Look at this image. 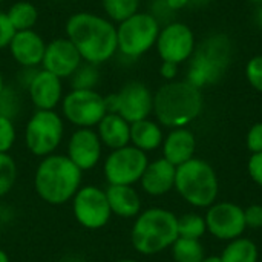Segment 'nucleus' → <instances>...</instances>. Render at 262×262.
Segmentation results:
<instances>
[{
    "mask_svg": "<svg viewBox=\"0 0 262 262\" xmlns=\"http://www.w3.org/2000/svg\"><path fill=\"white\" fill-rule=\"evenodd\" d=\"M177 167L167 160L160 158L147 164L140 183L146 193L152 196H161L175 187Z\"/></svg>",
    "mask_w": 262,
    "mask_h": 262,
    "instance_id": "nucleus-19",
    "label": "nucleus"
},
{
    "mask_svg": "<svg viewBox=\"0 0 262 262\" xmlns=\"http://www.w3.org/2000/svg\"><path fill=\"white\" fill-rule=\"evenodd\" d=\"M207 230L221 241H232L239 238L246 226L244 209L233 203H216L212 204L206 213Z\"/></svg>",
    "mask_w": 262,
    "mask_h": 262,
    "instance_id": "nucleus-14",
    "label": "nucleus"
},
{
    "mask_svg": "<svg viewBox=\"0 0 262 262\" xmlns=\"http://www.w3.org/2000/svg\"><path fill=\"white\" fill-rule=\"evenodd\" d=\"M155 48L161 61H170L180 66L189 61L195 52V34L192 28L183 21H169L161 26Z\"/></svg>",
    "mask_w": 262,
    "mask_h": 262,
    "instance_id": "nucleus-12",
    "label": "nucleus"
},
{
    "mask_svg": "<svg viewBox=\"0 0 262 262\" xmlns=\"http://www.w3.org/2000/svg\"><path fill=\"white\" fill-rule=\"evenodd\" d=\"M161 23L150 14L138 11L117 23L118 52L126 60H137L155 48Z\"/></svg>",
    "mask_w": 262,
    "mask_h": 262,
    "instance_id": "nucleus-7",
    "label": "nucleus"
},
{
    "mask_svg": "<svg viewBox=\"0 0 262 262\" xmlns=\"http://www.w3.org/2000/svg\"><path fill=\"white\" fill-rule=\"evenodd\" d=\"M247 2H250V3H259V5H262V0H247Z\"/></svg>",
    "mask_w": 262,
    "mask_h": 262,
    "instance_id": "nucleus-47",
    "label": "nucleus"
},
{
    "mask_svg": "<svg viewBox=\"0 0 262 262\" xmlns=\"http://www.w3.org/2000/svg\"><path fill=\"white\" fill-rule=\"evenodd\" d=\"M64 32L86 63L100 66L118 52L117 25L104 15L89 11L74 12L66 20Z\"/></svg>",
    "mask_w": 262,
    "mask_h": 262,
    "instance_id": "nucleus-1",
    "label": "nucleus"
},
{
    "mask_svg": "<svg viewBox=\"0 0 262 262\" xmlns=\"http://www.w3.org/2000/svg\"><path fill=\"white\" fill-rule=\"evenodd\" d=\"M104 192L112 215L120 218H137L141 213V200L132 186L109 184Z\"/></svg>",
    "mask_w": 262,
    "mask_h": 262,
    "instance_id": "nucleus-22",
    "label": "nucleus"
},
{
    "mask_svg": "<svg viewBox=\"0 0 262 262\" xmlns=\"http://www.w3.org/2000/svg\"><path fill=\"white\" fill-rule=\"evenodd\" d=\"M6 15L14 26L15 32L17 31H28L34 29V26L38 21V9L34 3L26 2V0H18L9 6L6 11Z\"/></svg>",
    "mask_w": 262,
    "mask_h": 262,
    "instance_id": "nucleus-24",
    "label": "nucleus"
},
{
    "mask_svg": "<svg viewBox=\"0 0 262 262\" xmlns=\"http://www.w3.org/2000/svg\"><path fill=\"white\" fill-rule=\"evenodd\" d=\"M117 262H138V261H135V259H121V261H117Z\"/></svg>",
    "mask_w": 262,
    "mask_h": 262,
    "instance_id": "nucleus-48",
    "label": "nucleus"
},
{
    "mask_svg": "<svg viewBox=\"0 0 262 262\" xmlns=\"http://www.w3.org/2000/svg\"><path fill=\"white\" fill-rule=\"evenodd\" d=\"M72 210L77 223L89 230L104 227L112 215L106 192L97 186L80 187L72 198Z\"/></svg>",
    "mask_w": 262,
    "mask_h": 262,
    "instance_id": "nucleus-13",
    "label": "nucleus"
},
{
    "mask_svg": "<svg viewBox=\"0 0 262 262\" xmlns=\"http://www.w3.org/2000/svg\"><path fill=\"white\" fill-rule=\"evenodd\" d=\"M203 262H223L221 256H209V258H204Z\"/></svg>",
    "mask_w": 262,
    "mask_h": 262,
    "instance_id": "nucleus-41",
    "label": "nucleus"
},
{
    "mask_svg": "<svg viewBox=\"0 0 262 262\" xmlns=\"http://www.w3.org/2000/svg\"><path fill=\"white\" fill-rule=\"evenodd\" d=\"M256 20H258L259 26H262V5H261V8L258 9V14H256Z\"/></svg>",
    "mask_w": 262,
    "mask_h": 262,
    "instance_id": "nucleus-43",
    "label": "nucleus"
},
{
    "mask_svg": "<svg viewBox=\"0 0 262 262\" xmlns=\"http://www.w3.org/2000/svg\"><path fill=\"white\" fill-rule=\"evenodd\" d=\"M26 92L37 111H54L64 97L63 80L40 68L28 84Z\"/></svg>",
    "mask_w": 262,
    "mask_h": 262,
    "instance_id": "nucleus-17",
    "label": "nucleus"
},
{
    "mask_svg": "<svg viewBox=\"0 0 262 262\" xmlns=\"http://www.w3.org/2000/svg\"><path fill=\"white\" fill-rule=\"evenodd\" d=\"M203 106L201 89L186 80L167 81L154 94V114L166 127H186L200 117Z\"/></svg>",
    "mask_w": 262,
    "mask_h": 262,
    "instance_id": "nucleus-2",
    "label": "nucleus"
},
{
    "mask_svg": "<svg viewBox=\"0 0 262 262\" xmlns=\"http://www.w3.org/2000/svg\"><path fill=\"white\" fill-rule=\"evenodd\" d=\"M98 138L103 146L111 150L121 149L130 143V123H127L121 115L107 112L103 120L97 124Z\"/></svg>",
    "mask_w": 262,
    "mask_h": 262,
    "instance_id": "nucleus-21",
    "label": "nucleus"
},
{
    "mask_svg": "<svg viewBox=\"0 0 262 262\" xmlns=\"http://www.w3.org/2000/svg\"><path fill=\"white\" fill-rule=\"evenodd\" d=\"M103 144L98 134L89 127L77 129L68 141L66 157L83 172L94 169L101 158Z\"/></svg>",
    "mask_w": 262,
    "mask_h": 262,
    "instance_id": "nucleus-16",
    "label": "nucleus"
},
{
    "mask_svg": "<svg viewBox=\"0 0 262 262\" xmlns=\"http://www.w3.org/2000/svg\"><path fill=\"white\" fill-rule=\"evenodd\" d=\"M61 114L74 126H97L107 114L104 97L97 89H71L61 100Z\"/></svg>",
    "mask_w": 262,
    "mask_h": 262,
    "instance_id": "nucleus-10",
    "label": "nucleus"
},
{
    "mask_svg": "<svg viewBox=\"0 0 262 262\" xmlns=\"http://www.w3.org/2000/svg\"><path fill=\"white\" fill-rule=\"evenodd\" d=\"M14 35H15V29L11 25L6 12L0 11V51L9 46Z\"/></svg>",
    "mask_w": 262,
    "mask_h": 262,
    "instance_id": "nucleus-34",
    "label": "nucleus"
},
{
    "mask_svg": "<svg viewBox=\"0 0 262 262\" xmlns=\"http://www.w3.org/2000/svg\"><path fill=\"white\" fill-rule=\"evenodd\" d=\"M233 58V45L229 35L213 34L204 38L189 60L187 77L192 86L203 89L218 83Z\"/></svg>",
    "mask_w": 262,
    "mask_h": 262,
    "instance_id": "nucleus-4",
    "label": "nucleus"
},
{
    "mask_svg": "<svg viewBox=\"0 0 262 262\" xmlns=\"http://www.w3.org/2000/svg\"><path fill=\"white\" fill-rule=\"evenodd\" d=\"M209 0H190V3H196V5H206Z\"/></svg>",
    "mask_w": 262,
    "mask_h": 262,
    "instance_id": "nucleus-46",
    "label": "nucleus"
},
{
    "mask_svg": "<svg viewBox=\"0 0 262 262\" xmlns=\"http://www.w3.org/2000/svg\"><path fill=\"white\" fill-rule=\"evenodd\" d=\"M140 3L141 0H101L106 17L114 23H120L138 12Z\"/></svg>",
    "mask_w": 262,
    "mask_h": 262,
    "instance_id": "nucleus-27",
    "label": "nucleus"
},
{
    "mask_svg": "<svg viewBox=\"0 0 262 262\" xmlns=\"http://www.w3.org/2000/svg\"><path fill=\"white\" fill-rule=\"evenodd\" d=\"M3 2H6V0H0V3H3Z\"/></svg>",
    "mask_w": 262,
    "mask_h": 262,
    "instance_id": "nucleus-49",
    "label": "nucleus"
},
{
    "mask_svg": "<svg viewBox=\"0 0 262 262\" xmlns=\"http://www.w3.org/2000/svg\"><path fill=\"white\" fill-rule=\"evenodd\" d=\"M246 78L249 84L262 94V54L252 57L246 64Z\"/></svg>",
    "mask_w": 262,
    "mask_h": 262,
    "instance_id": "nucleus-32",
    "label": "nucleus"
},
{
    "mask_svg": "<svg viewBox=\"0 0 262 262\" xmlns=\"http://www.w3.org/2000/svg\"><path fill=\"white\" fill-rule=\"evenodd\" d=\"M166 3L175 12V11H180V9L186 8L187 5H190V0H166Z\"/></svg>",
    "mask_w": 262,
    "mask_h": 262,
    "instance_id": "nucleus-40",
    "label": "nucleus"
},
{
    "mask_svg": "<svg viewBox=\"0 0 262 262\" xmlns=\"http://www.w3.org/2000/svg\"><path fill=\"white\" fill-rule=\"evenodd\" d=\"M206 220L195 213H186L178 218V238L200 239L206 233Z\"/></svg>",
    "mask_w": 262,
    "mask_h": 262,
    "instance_id": "nucleus-29",
    "label": "nucleus"
},
{
    "mask_svg": "<svg viewBox=\"0 0 262 262\" xmlns=\"http://www.w3.org/2000/svg\"><path fill=\"white\" fill-rule=\"evenodd\" d=\"M100 78L101 74L98 66L83 61L69 80L72 89H95L100 83Z\"/></svg>",
    "mask_w": 262,
    "mask_h": 262,
    "instance_id": "nucleus-28",
    "label": "nucleus"
},
{
    "mask_svg": "<svg viewBox=\"0 0 262 262\" xmlns=\"http://www.w3.org/2000/svg\"><path fill=\"white\" fill-rule=\"evenodd\" d=\"M246 226L250 229H261L262 227V206L253 204L249 209L244 210Z\"/></svg>",
    "mask_w": 262,
    "mask_h": 262,
    "instance_id": "nucleus-36",
    "label": "nucleus"
},
{
    "mask_svg": "<svg viewBox=\"0 0 262 262\" xmlns=\"http://www.w3.org/2000/svg\"><path fill=\"white\" fill-rule=\"evenodd\" d=\"M247 169H249V175L252 177V180L262 187V152L252 154Z\"/></svg>",
    "mask_w": 262,
    "mask_h": 262,
    "instance_id": "nucleus-37",
    "label": "nucleus"
},
{
    "mask_svg": "<svg viewBox=\"0 0 262 262\" xmlns=\"http://www.w3.org/2000/svg\"><path fill=\"white\" fill-rule=\"evenodd\" d=\"M258 247L247 238H236L229 241L224 249L221 259L223 262H258Z\"/></svg>",
    "mask_w": 262,
    "mask_h": 262,
    "instance_id": "nucleus-25",
    "label": "nucleus"
},
{
    "mask_svg": "<svg viewBox=\"0 0 262 262\" xmlns=\"http://www.w3.org/2000/svg\"><path fill=\"white\" fill-rule=\"evenodd\" d=\"M17 180V164L9 154H0V198L9 193Z\"/></svg>",
    "mask_w": 262,
    "mask_h": 262,
    "instance_id": "nucleus-30",
    "label": "nucleus"
},
{
    "mask_svg": "<svg viewBox=\"0 0 262 262\" xmlns=\"http://www.w3.org/2000/svg\"><path fill=\"white\" fill-rule=\"evenodd\" d=\"M160 75L166 80V81H173L178 75V64L170 63V61H161L160 66Z\"/></svg>",
    "mask_w": 262,
    "mask_h": 262,
    "instance_id": "nucleus-38",
    "label": "nucleus"
},
{
    "mask_svg": "<svg viewBox=\"0 0 262 262\" xmlns=\"http://www.w3.org/2000/svg\"><path fill=\"white\" fill-rule=\"evenodd\" d=\"M9 54L12 60L21 68H40L46 49V41L43 37L34 31H17L12 37L9 46Z\"/></svg>",
    "mask_w": 262,
    "mask_h": 262,
    "instance_id": "nucleus-18",
    "label": "nucleus"
},
{
    "mask_svg": "<svg viewBox=\"0 0 262 262\" xmlns=\"http://www.w3.org/2000/svg\"><path fill=\"white\" fill-rule=\"evenodd\" d=\"M38 71V68H21L20 69V72H18V77H17V80H18V84L21 86V88H28V84L31 83V80H32V77L35 75V72Z\"/></svg>",
    "mask_w": 262,
    "mask_h": 262,
    "instance_id": "nucleus-39",
    "label": "nucleus"
},
{
    "mask_svg": "<svg viewBox=\"0 0 262 262\" xmlns=\"http://www.w3.org/2000/svg\"><path fill=\"white\" fill-rule=\"evenodd\" d=\"M15 135L14 120L0 117V154H8L15 143Z\"/></svg>",
    "mask_w": 262,
    "mask_h": 262,
    "instance_id": "nucleus-33",
    "label": "nucleus"
},
{
    "mask_svg": "<svg viewBox=\"0 0 262 262\" xmlns=\"http://www.w3.org/2000/svg\"><path fill=\"white\" fill-rule=\"evenodd\" d=\"M130 239L134 249L141 255L161 253L178 239V218L166 209H147L137 216Z\"/></svg>",
    "mask_w": 262,
    "mask_h": 262,
    "instance_id": "nucleus-5",
    "label": "nucleus"
},
{
    "mask_svg": "<svg viewBox=\"0 0 262 262\" xmlns=\"http://www.w3.org/2000/svg\"><path fill=\"white\" fill-rule=\"evenodd\" d=\"M106 109L121 115L127 123L149 118L154 112V94L143 81H127L118 92L104 97Z\"/></svg>",
    "mask_w": 262,
    "mask_h": 262,
    "instance_id": "nucleus-9",
    "label": "nucleus"
},
{
    "mask_svg": "<svg viewBox=\"0 0 262 262\" xmlns=\"http://www.w3.org/2000/svg\"><path fill=\"white\" fill-rule=\"evenodd\" d=\"M163 140L164 137L160 124L149 118L130 124V143L134 147L143 152H150L158 149L163 144Z\"/></svg>",
    "mask_w": 262,
    "mask_h": 262,
    "instance_id": "nucleus-23",
    "label": "nucleus"
},
{
    "mask_svg": "<svg viewBox=\"0 0 262 262\" xmlns=\"http://www.w3.org/2000/svg\"><path fill=\"white\" fill-rule=\"evenodd\" d=\"M172 255L175 262H203L204 247L200 239L178 238L172 244Z\"/></svg>",
    "mask_w": 262,
    "mask_h": 262,
    "instance_id": "nucleus-26",
    "label": "nucleus"
},
{
    "mask_svg": "<svg viewBox=\"0 0 262 262\" xmlns=\"http://www.w3.org/2000/svg\"><path fill=\"white\" fill-rule=\"evenodd\" d=\"M5 80H3V74H2V71H0V94H2V91L5 89Z\"/></svg>",
    "mask_w": 262,
    "mask_h": 262,
    "instance_id": "nucleus-44",
    "label": "nucleus"
},
{
    "mask_svg": "<svg viewBox=\"0 0 262 262\" xmlns=\"http://www.w3.org/2000/svg\"><path fill=\"white\" fill-rule=\"evenodd\" d=\"M247 149L252 154H259L262 152V121L256 123L250 127L247 134Z\"/></svg>",
    "mask_w": 262,
    "mask_h": 262,
    "instance_id": "nucleus-35",
    "label": "nucleus"
},
{
    "mask_svg": "<svg viewBox=\"0 0 262 262\" xmlns=\"http://www.w3.org/2000/svg\"><path fill=\"white\" fill-rule=\"evenodd\" d=\"M196 149L195 135L186 127L172 129L163 140V158L175 167L187 163L193 158Z\"/></svg>",
    "mask_w": 262,
    "mask_h": 262,
    "instance_id": "nucleus-20",
    "label": "nucleus"
},
{
    "mask_svg": "<svg viewBox=\"0 0 262 262\" xmlns=\"http://www.w3.org/2000/svg\"><path fill=\"white\" fill-rule=\"evenodd\" d=\"M63 262H83L81 259H78V258H75V256H71V258H66Z\"/></svg>",
    "mask_w": 262,
    "mask_h": 262,
    "instance_id": "nucleus-45",
    "label": "nucleus"
},
{
    "mask_svg": "<svg viewBox=\"0 0 262 262\" xmlns=\"http://www.w3.org/2000/svg\"><path fill=\"white\" fill-rule=\"evenodd\" d=\"M20 112V97L14 88L5 86L0 94V117L14 120Z\"/></svg>",
    "mask_w": 262,
    "mask_h": 262,
    "instance_id": "nucleus-31",
    "label": "nucleus"
},
{
    "mask_svg": "<svg viewBox=\"0 0 262 262\" xmlns=\"http://www.w3.org/2000/svg\"><path fill=\"white\" fill-rule=\"evenodd\" d=\"M0 262H9L8 255H6V253H5V250H2V249H0Z\"/></svg>",
    "mask_w": 262,
    "mask_h": 262,
    "instance_id": "nucleus-42",
    "label": "nucleus"
},
{
    "mask_svg": "<svg viewBox=\"0 0 262 262\" xmlns=\"http://www.w3.org/2000/svg\"><path fill=\"white\" fill-rule=\"evenodd\" d=\"M64 134L63 118L55 111H35L25 127V143L35 157L52 155Z\"/></svg>",
    "mask_w": 262,
    "mask_h": 262,
    "instance_id": "nucleus-8",
    "label": "nucleus"
},
{
    "mask_svg": "<svg viewBox=\"0 0 262 262\" xmlns=\"http://www.w3.org/2000/svg\"><path fill=\"white\" fill-rule=\"evenodd\" d=\"M149 164L146 152L124 146L112 150L103 166L104 178L112 186H134L138 183Z\"/></svg>",
    "mask_w": 262,
    "mask_h": 262,
    "instance_id": "nucleus-11",
    "label": "nucleus"
},
{
    "mask_svg": "<svg viewBox=\"0 0 262 262\" xmlns=\"http://www.w3.org/2000/svg\"><path fill=\"white\" fill-rule=\"evenodd\" d=\"M81 63L83 58L80 52L68 37H58L46 43L41 69L64 80L71 78Z\"/></svg>",
    "mask_w": 262,
    "mask_h": 262,
    "instance_id": "nucleus-15",
    "label": "nucleus"
},
{
    "mask_svg": "<svg viewBox=\"0 0 262 262\" xmlns=\"http://www.w3.org/2000/svg\"><path fill=\"white\" fill-rule=\"evenodd\" d=\"M173 189L190 206L210 207L218 196V177L207 161L192 158L177 167Z\"/></svg>",
    "mask_w": 262,
    "mask_h": 262,
    "instance_id": "nucleus-6",
    "label": "nucleus"
},
{
    "mask_svg": "<svg viewBox=\"0 0 262 262\" xmlns=\"http://www.w3.org/2000/svg\"><path fill=\"white\" fill-rule=\"evenodd\" d=\"M34 187L45 203L51 206L64 204L81 187V170L66 155H48L35 170Z\"/></svg>",
    "mask_w": 262,
    "mask_h": 262,
    "instance_id": "nucleus-3",
    "label": "nucleus"
}]
</instances>
